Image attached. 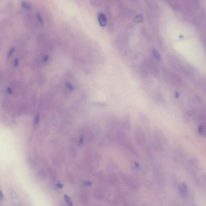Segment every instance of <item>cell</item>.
<instances>
[{
	"label": "cell",
	"instance_id": "1",
	"mask_svg": "<svg viewBox=\"0 0 206 206\" xmlns=\"http://www.w3.org/2000/svg\"><path fill=\"white\" fill-rule=\"evenodd\" d=\"M134 136L138 144L140 146L144 145L146 142V137L144 132L141 128L137 126L134 131Z\"/></svg>",
	"mask_w": 206,
	"mask_h": 206
},
{
	"label": "cell",
	"instance_id": "4",
	"mask_svg": "<svg viewBox=\"0 0 206 206\" xmlns=\"http://www.w3.org/2000/svg\"><path fill=\"white\" fill-rule=\"evenodd\" d=\"M179 191L182 197H186L188 194V187L186 184L181 183L179 186Z\"/></svg>",
	"mask_w": 206,
	"mask_h": 206
},
{
	"label": "cell",
	"instance_id": "15",
	"mask_svg": "<svg viewBox=\"0 0 206 206\" xmlns=\"http://www.w3.org/2000/svg\"><path fill=\"white\" fill-rule=\"evenodd\" d=\"M3 197L4 196L3 195L2 192L1 191V192H0V199H1V200H3Z\"/></svg>",
	"mask_w": 206,
	"mask_h": 206
},
{
	"label": "cell",
	"instance_id": "17",
	"mask_svg": "<svg viewBox=\"0 0 206 206\" xmlns=\"http://www.w3.org/2000/svg\"><path fill=\"white\" fill-rule=\"evenodd\" d=\"M79 143L80 144H81L83 143V138L82 137H81L80 138V140Z\"/></svg>",
	"mask_w": 206,
	"mask_h": 206
},
{
	"label": "cell",
	"instance_id": "11",
	"mask_svg": "<svg viewBox=\"0 0 206 206\" xmlns=\"http://www.w3.org/2000/svg\"><path fill=\"white\" fill-rule=\"evenodd\" d=\"M36 18L38 22L41 25L43 24V20L42 18L41 15L39 13H38L36 14Z\"/></svg>",
	"mask_w": 206,
	"mask_h": 206
},
{
	"label": "cell",
	"instance_id": "7",
	"mask_svg": "<svg viewBox=\"0 0 206 206\" xmlns=\"http://www.w3.org/2000/svg\"><path fill=\"white\" fill-rule=\"evenodd\" d=\"M123 126L125 129L129 130L130 127V123L129 119L128 118L126 120H124L123 122Z\"/></svg>",
	"mask_w": 206,
	"mask_h": 206
},
{
	"label": "cell",
	"instance_id": "18",
	"mask_svg": "<svg viewBox=\"0 0 206 206\" xmlns=\"http://www.w3.org/2000/svg\"><path fill=\"white\" fill-rule=\"evenodd\" d=\"M175 96H176V98H178L179 94H178V93L176 92Z\"/></svg>",
	"mask_w": 206,
	"mask_h": 206
},
{
	"label": "cell",
	"instance_id": "6",
	"mask_svg": "<svg viewBox=\"0 0 206 206\" xmlns=\"http://www.w3.org/2000/svg\"><path fill=\"white\" fill-rule=\"evenodd\" d=\"M21 5L23 8L26 11H30L32 9V5L26 1H22Z\"/></svg>",
	"mask_w": 206,
	"mask_h": 206
},
{
	"label": "cell",
	"instance_id": "14",
	"mask_svg": "<svg viewBox=\"0 0 206 206\" xmlns=\"http://www.w3.org/2000/svg\"><path fill=\"white\" fill-rule=\"evenodd\" d=\"M56 186H57V188H62L63 187V184L59 183L57 184L56 185Z\"/></svg>",
	"mask_w": 206,
	"mask_h": 206
},
{
	"label": "cell",
	"instance_id": "13",
	"mask_svg": "<svg viewBox=\"0 0 206 206\" xmlns=\"http://www.w3.org/2000/svg\"><path fill=\"white\" fill-rule=\"evenodd\" d=\"M199 131L201 135H204L205 133V129L203 126H200L199 128Z\"/></svg>",
	"mask_w": 206,
	"mask_h": 206
},
{
	"label": "cell",
	"instance_id": "9",
	"mask_svg": "<svg viewBox=\"0 0 206 206\" xmlns=\"http://www.w3.org/2000/svg\"><path fill=\"white\" fill-rule=\"evenodd\" d=\"M64 199H65L66 203H67V204L68 205H73V204L72 202L71 201L70 198L69 197V196H68V195H64Z\"/></svg>",
	"mask_w": 206,
	"mask_h": 206
},
{
	"label": "cell",
	"instance_id": "8",
	"mask_svg": "<svg viewBox=\"0 0 206 206\" xmlns=\"http://www.w3.org/2000/svg\"><path fill=\"white\" fill-rule=\"evenodd\" d=\"M134 20L136 23H141L143 21V18L141 15H137L135 17Z\"/></svg>",
	"mask_w": 206,
	"mask_h": 206
},
{
	"label": "cell",
	"instance_id": "16",
	"mask_svg": "<svg viewBox=\"0 0 206 206\" xmlns=\"http://www.w3.org/2000/svg\"><path fill=\"white\" fill-rule=\"evenodd\" d=\"M85 184L87 186H90L92 185V183L90 182H86L85 183Z\"/></svg>",
	"mask_w": 206,
	"mask_h": 206
},
{
	"label": "cell",
	"instance_id": "12",
	"mask_svg": "<svg viewBox=\"0 0 206 206\" xmlns=\"http://www.w3.org/2000/svg\"><path fill=\"white\" fill-rule=\"evenodd\" d=\"M96 106H100L102 107H104L106 106L107 104L106 103H101V102H96L94 103V104Z\"/></svg>",
	"mask_w": 206,
	"mask_h": 206
},
{
	"label": "cell",
	"instance_id": "10",
	"mask_svg": "<svg viewBox=\"0 0 206 206\" xmlns=\"http://www.w3.org/2000/svg\"><path fill=\"white\" fill-rule=\"evenodd\" d=\"M153 54L154 57L158 60L161 59V57L159 52L156 49L153 50Z\"/></svg>",
	"mask_w": 206,
	"mask_h": 206
},
{
	"label": "cell",
	"instance_id": "5",
	"mask_svg": "<svg viewBox=\"0 0 206 206\" xmlns=\"http://www.w3.org/2000/svg\"><path fill=\"white\" fill-rule=\"evenodd\" d=\"M95 197L98 200H102V199L103 197H104V193L100 189L96 190L95 191L94 193Z\"/></svg>",
	"mask_w": 206,
	"mask_h": 206
},
{
	"label": "cell",
	"instance_id": "2",
	"mask_svg": "<svg viewBox=\"0 0 206 206\" xmlns=\"http://www.w3.org/2000/svg\"><path fill=\"white\" fill-rule=\"evenodd\" d=\"M122 177L123 178L124 181L131 188L133 189H136L137 187H138V184L136 182L135 180L131 176L124 175Z\"/></svg>",
	"mask_w": 206,
	"mask_h": 206
},
{
	"label": "cell",
	"instance_id": "3",
	"mask_svg": "<svg viewBox=\"0 0 206 206\" xmlns=\"http://www.w3.org/2000/svg\"><path fill=\"white\" fill-rule=\"evenodd\" d=\"M98 21L101 27H105L107 25V18L106 15L104 13H99L98 16Z\"/></svg>",
	"mask_w": 206,
	"mask_h": 206
}]
</instances>
